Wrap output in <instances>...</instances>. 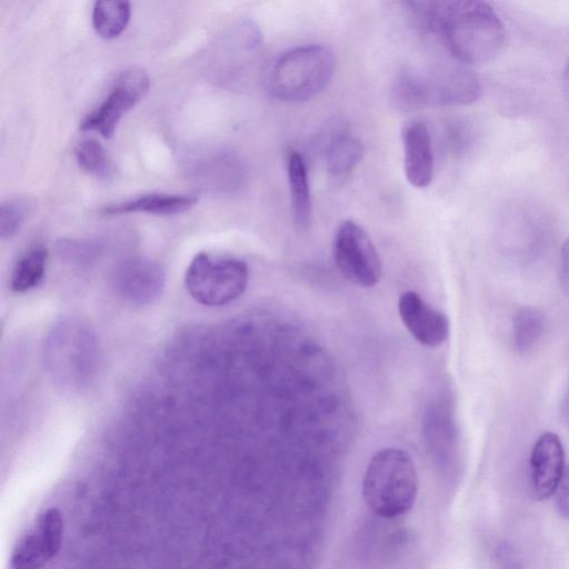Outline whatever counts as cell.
Masks as SVG:
<instances>
[{
  "mask_svg": "<svg viewBox=\"0 0 569 569\" xmlns=\"http://www.w3.org/2000/svg\"><path fill=\"white\" fill-rule=\"evenodd\" d=\"M363 147L359 139L348 133L332 137L326 149V167L330 177L342 180L361 161Z\"/></svg>",
  "mask_w": 569,
  "mask_h": 569,
  "instance_id": "9a60e30c",
  "label": "cell"
},
{
  "mask_svg": "<svg viewBox=\"0 0 569 569\" xmlns=\"http://www.w3.org/2000/svg\"><path fill=\"white\" fill-rule=\"evenodd\" d=\"M336 69L332 51L321 44L293 48L274 62L269 86L272 94L288 102L318 96L330 83Z\"/></svg>",
  "mask_w": 569,
  "mask_h": 569,
  "instance_id": "5b68a950",
  "label": "cell"
},
{
  "mask_svg": "<svg viewBox=\"0 0 569 569\" xmlns=\"http://www.w3.org/2000/svg\"><path fill=\"white\" fill-rule=\"evenodd\" d=\"M48 251L36 246L22 253L17 260L10 277L12 291L22 293L36 289L44 279Z\"/></svg>",
  "mask_w": 569,
  "mask_h": 569,
  "instance_id": "2e32d148",
  "label": "cell"
},
{
  "mask_svg": "<svg viewBox=\"0 0 569 569\" xmlns=\"http://www.w3.org/2000/svg\"><path fill=\"white\" fill-rule=\"evenodd\" d=\"M560 266L562 276L569 283V238L565 241L561 248Z\"/></svg>",
  "mask_w": 569,
  "mask_h": 569,
  "instance_id": "7402d4cb",
  "label": "cell"
},
{
  "mask_svg": "<svg viewBox=\"0 0 569 569\" xmlns=\"http://www.w3.org/2000/svg\"><path fill=\"white\" fill-rule=\"evenodd\" d=\"M418 492V473L410 456L386 448L370 459L362 482L363 499L372 512L395 518L412 507Z\"/></svg>",
  "mask_w": 569,
  "mask_h": 569,
  "instance_id": "3957f363",
  "label": "cell"
},
{
  "mask_svg": "<svg viewBox=\"0 0 569 569\" xmlns=\"http://www.w3.org/2000/svg\"><path fill=\"white\" fill-rule=\"evenodd\" d=\"M407 7L421 28L432 32L451 57L466 64L487 62L505 46V26L485 1H419L407 2Z\"/></svg>",
  "mask_w": 569,
  "mask_h": 569,
  "instance_id": "6da1fadb",
  "label": "cell"
},
{
  "mask_svg": "<svg viewBox=\"0 0 569 569\" xmlns=\"http://www.w3.org/2000/svg\"><path fill=\"white\" fill-rule=\"evenodd\" d=\"M149 78L141 69L123 71L116 79L108 97L80 123L81 130L99 132L110 138L122 118L148 91Z\"/></svg>",
  "mask_w": 569,
  "mask_h": 569,
  "instance_id": "ba28073f",
  "label": "cell"
},
{
  "mask_svg": "<svg viewBox=\"0 0 569 569\" xmlns=\"http://www.w3.org/2000/svg\"><path fill=\"white\" fill-rule=\"evenodd\" d=\"M555 493L559 513L569 519V467L565 469Z\"/></svg>",
  "mask_w": 569,
  "mask_h": 569,
  "instance_id": "44dd1931",
  "label": "cell"
},
{
  "mask_svg": "<svg viewBox=\"0 0 569 569\" xmlns=\"http://www.w3.org/2000/svg\"><path fill=\"white\" fill-rule=\"evenodd\" d=\"M403 170L409 183L416 188L430 184L435 171V158L429 130L421 121H410L401 131Z\"/></svg>",
  "mask_w": 569,
  "mask_h": 569,
  "instance_id": "7c38bea8",
  "label": "cell"
},
{
  "mask_svg": "<svg viewBox=\"0 0 569 569\" xmlns=\"http://www.w3.org/2000/svg\"><path fill=\"white\" fill-rule=\"evenodd\" d=\"M287 177L295 223L306 229L311 221V192L305 159L295 150L287 156Z\"/></svg>",
  "mask_w": 569,
  "mask_h": 569,
  "instance_id": "5bb4252c",
  "label": "cell"
},
{
  "mask_svg": "<svg viewBox=\"0 0 569 569\" xmlns=\"http://www.w3.org/2000/svg\"><path fill=\"white\" fill-rule=\"evenodd\" d=\"M481 87L478 76L453 57L427 71L406 68L392 87V100L405 111L430 104H467L477 100Z\"/></svg>",
  "mask_w": 569,
  "mask_h": 569,
  "instance_id": "7a4b0ae2",
  "label": "cell"
},
{
  "mask_svg": "<svg viewBox=\"0 0 569 569\" xmlns=\"http://www.w3.org/2000/svg\"><path fill=\"white\" fill-rule=\"evenodd\" d=\"M332 256L339 272L351 283L373 287L381 277L382 264L367 231L352 220L342 221L333 238Z\"/></svg>",
  "mask_w": 569,
  "mask_h": 569,
  "instance_id": "52a82bcc",
  "label": "cell"
},
{
  "mask_svg": "<svg viewBox=\"0 0 569 569\" xmlns=\"http://www.w3.org/2000/svg\"><path fill=\"white\" fill-rule=\"evenodd\" d=\"M198 201L194 196L148 193L120 202L109 203L100 209L104 216L129 212H148L153 214H176L193 207Z\"/></svg>",
  "mask_w": 569,
  "mask_h": 569,
  "instance_id": "4fadbf2b",
  "label": "cell"
},
{
  "mask_svg": "<svg viewBox=\"0 0 569 569\" xmlns=\"http://www.w3.org/2000/svg\"><path fill=\"white\" fill-rule=\"evenodd\" d=\"M43 351L47 368L59 386L80 390L92 381L99 356L87 325L76 319L59 321L49 332Z\"/></svg>",
  "mask_w": 569,
  "mask_h": 569,
  "instance_id": "277c9868",
  "label": "cell"
},
{
  "mask_svg": "<svg viewBox=\"0 0 569 569\" xmlns=\"http://www.w3.org/2000/svg\"><path fill=\"white\" fill-rule=\"evenodd\" d=\"M402 323L422 346L435 348L443 343L450 332L449 319L415 291L403 292L398 301Z\"/></svg>",
  "mask_w": 569,
  "mask_h": 569,
  "instance_id": "9c48e42d",
  "label": "cell"
},
{
  "mask_svg": "<svg viewBox=\"0 0 569 569\" xmlns=\"http://www.w3.org/2000/svg\"><path fill=\"white\" fill-rule=\"evenodd\" d=\"M249 281V269L237 258H217L199 252L186 272L190 296L208 307H220L238 299Z\"/></svg>",
  "mask_w": 569,
  "mask_h": 569,
  "instance_id": "8992f818",
  "label": "cell"
},
{
  "mask_svg": "<svg viewBox=\"0 0 569 569\" xmlns=\"http://www.w3.org/2000/svg\"><path fill=\"white\" fill-rule=\"evenodd\" d=\"M166 282L162 267L149 259L132 258L122 262L114 274L119 295L136 306H146L161 296Z\"/></svg>",
  "mask_w": 569,
  "mask_h": 569,
  "instance_id": "30bf717a",
  "label": "cell"
},
{
  "mask_svg": "<svg viewBox=\"0 0 569 569\" xmlns=\"http://www.w3.org/2000/svg\"><path fill=\"white\" fill-rule=\"evenodd\" d=\"M530 489L538 500L555 493L566 469L561 439L553 432L542 433L530 455Z\"/></svg>",
  "mask_w": 569,
  "mask_h": 569,
  "instance_id": "8fae6325",
  "label": "cell"
},
{
  "mask_svg": "<svg viewBox=\"0 0 569 569\" xmlns=\"http://www.w3.org/2000/svg\"><path fill=\"white\" fill-rule=\"evenodd\" d=\"M566 416H567V420L569 422V399H568L567 405H566Z\"/></svg>",
  "mask_w": 569,
  "mask_h": 569,
  "instance_id": "603a6c76",
  "label": "cell"
},
{
  "mask_svg": "<svg viewBox=\"0 0 569 569\" xmlns=\"http://www.w3.org/2000/svg\"><path fill=\"white\" fill-rule=\"evenodd\" d=\"M567 73H568V77H569V66H568V70H567Z\"/></svg>",
  "mask_w": 569,
  "mask_h": 569,
  "instance_id": "cb8c5ba5",
  "label": "cell"
},
{
  "mask_svg": "<svg viewBox=\"0 0 569 569\" xmlns=\"http://www.w3.org/2000/svg\"><path fill=\"white\" fill-rule=\"evenodd\" d=\"M30 203L20 198L9 199L0 207V234L2 239L12 237L21 227Z\"/></svg>",
  "mask_w": 569,
  "mask_h": 569,
  "instance_id": "ffe728a7",
  "label": "cell"
},
{
  "mask_svg": "<svg viewBox=\"0 0 569 569\" xmlns=\"http://www.w3.org/2000/svg\"><path fill=\"white\" fill-rule=\"evenodd\" d=\"M545 331V317L535 307L519 308L512 318V340L520 353L531 352L539 343Z\"/></svg>",
  "mask_w": 569,
  "mask_h": 569,
  "instance_id": "e0dca14e",
  "label": "cell"
},
{
  "mask_svg": "<svg viewBox=\"0 0 569 569\" xmlns=\"http://www.w3.org/2000/svg\"><path fill=\"white\" fill-rule=\"evenodd\" d=\"M130 16L128 1H97L92 8V26L102 38H116L126 29Z\"/></svg>",
  "mask_w": 569,
  "mask_h": 569,
  "instance_id": "ac0fdd59",
  "label": "cell"
},
{
  "mask_svg": "<svg viewBox=\"0 0 569 569\" xmlns=\"http://www.w3.org/2000/svg\"><path fill=\"white\" fill-rule=\"evenodd\" d=\"M74 154L79 166L96 177L107 178L113 172L114 168L107 150L93 138L80 141Z\"/></svg>",
  "mask_w": 569,
  "mask_h": 569,
  "instance_id": "d6986e66",
  "label": "cell"
}]
</instances>
